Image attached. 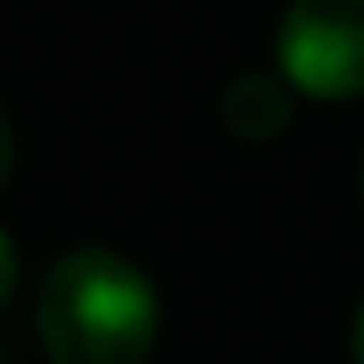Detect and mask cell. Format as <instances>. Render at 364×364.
Segmentation results:
<instances>
[{"instance_id":"3957f363","label":"cell","mask_w":364,"mask_h":364,"mask_svg":"<svg viewBox=\"0 0 364 364\" xmlns=\"http://www.w3.org/2000/svg\"><path fill=\"white\" fill-rule=\"evenodd\" d=\"M216 119L228 136L239 142H273L284 125H290V91L273 80V74H233L216 97Z\"/></svg>"},{"instance_id":"52a82bcc","label":"cell","mask_w":364,"mask_h":364,"mask_svg":"<svg viewBox=\"0 0 364 364\" xmlns=\"http://www.w3.org/2000/svg\"><path fill=\"white\" fill-rule=\"evenodd\" d=\"M358 188H364V165H358Z\"/></svg>"},{"instance_id":"277c9868","label":"cell","mask_w":364,"mask_h":364,"mask_svg":"<svg viewBox=\"0 0 364 364\" xmlns=\"http://www.w3.org/2000/svg\"><path fill=\"white\" fill-rule=\"evenodd\" d=\"M11 290H17V250H11V239L0 228V307L11 301Z\"/></svg>"},{"instance_id":"5b68a950","label":"cell","mask_w":364,"mask_h":364,"mask_svg":"<svg viewBox=\"0 0 364 364\" xmlns=\"http://www.w3.org/2000/svg\"><path fill=\"white\" fill-rule=\"evenodd\" d=\"M11 159H17V142H11V125H6V114H0V188H6V176H11Z\"/></svg>"},{"instance_id":"8992f818","label":"cell","mask_w":364,"mask_h":364,"mask_svg":"<svg viewBox=\"0 0 364 364\" xmlns=\"http://www.w3.org/2000/svg\"><path fill=\"white\" fill-rule=\"evenodd\" d=\"M353 364H364V301H358V313H353Z\"/></svg>"},{"instance_id":"6da1fadb","label":"cell","mask_w":364,"mask_h":364,"mask_svg":"<svg viewBox=\"0 0 364 364\" xmlns=\"http://www.w3.org/2000/svg\"><path fill=\"white\" fill-rule=\"evenodd\" d=\"M34 330L51 364H148L159 341V290L125 250L80 245L46 267Z\"/></svg>"},{"instance_id":"7a4b0ae2","label":"cell","mask_w":364,"mask_h":364,"mask_svg":"<svg viewBox=\"0 0 364 364\" xmlns=\"http://www.w3.org/2000/svg\"><path fill=\"white\" fill-rule=\"evenodd\" d=\"M273 57L301 97H364V0H290L273 34Z\"/></svg>"}]
</instances>
